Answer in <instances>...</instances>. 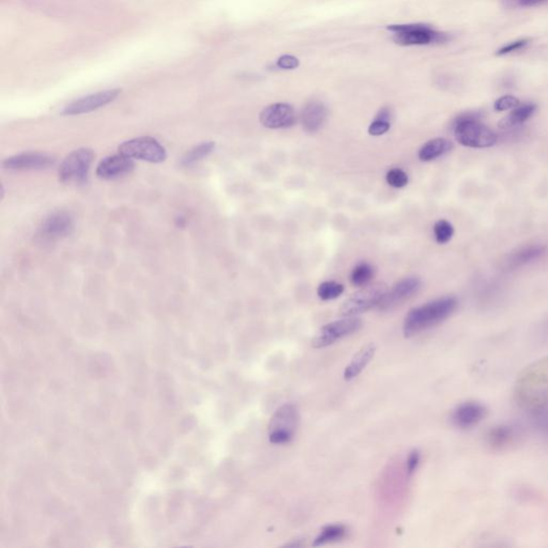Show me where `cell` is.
<instances>
[{"label": "cell", "mask_w": 548, "mask_h": 548, "mask_svg": "<svg viewBox=\"0 0 548 548\" xmlns=\"http://www.w3.org/2000/svg\"><path fill=\"white\" fill-rule=\"evenodd\" d=\"M259 121L268 129H287L296 125L297 115L290 104L274 103L261 113Z\"/></svg>", "instance_id": "cell-14"}, {"label": "cell", "mask_w": 548, "mask_h": 548, "mask_svg": "<svg viewBox=\"0 0 548 548\" xmlns=\"http://www.w3.org/2000/svg\"><path fill=\"white\" fill-rule=\"evenodd\" d=\"M95 154L88 148H81L71 152L59 167V180L64 183L81 185L87 180L90 166L93 164Z\"/></svg>", "instance_id": "cell-7"}, {"label": "cell", "mask_w": 548, "mask_h": 548, "mask_svg": "<svg viewBox=\"0 0 548 548\" xmlns=\"http://www.w3.org/2000/svg\"><path fill=\"white\" fill-rule=\"evenodd\" d=\"M391 121L382 120V119L375 118L373 122L370 125L367 132L372 136H382L386 134L390 130Z\"/></svg>", "instance_id": "cell-31"}, {"label": "cell", "mask_w": 548, "mask_h": 548, "mask_svg": "<svg viewBox=\"0 0 548 548\" xmlns=\"http://www.w3.org/2000/svg\"><path fill=\"white\" fill-rule=\"evenodd\" d=\"M535 110H537V105L532 103L518 105L506 118L500 121L499 127L507 130L523 125V123L526 122L529 118L533 116Z\"/></svg>", "instance_id": "cell-22"}, {"label": "cell", "mask_w": 548, "mask_h": 548, "mask_svg": "<svg viewBox=\"0 0 548 548\" xmlns=\"http://www.w3.org/2000/svg\"><path fill=\"white\" fill-rule=\"evenodd\" d=\"M509 5L514 6V7H535V6L542 5V4L546 3L548 0H506Z\"/></svg>", "instance_id": "cell-35"}, {"label": "cell", "mask_w": 548, "mask_h": 548, "mask_svg": "<svg viewBox=\"0 0 548 548\" xmlns=\"http://www.w3.org/2000/svg\"><path fill=\"white\" fill-rule=\"evenodd\" d=\"M546 330H547V332H548V323H547V326H546Z\"/></svg>", "instance_id": "cell-36"}, {"label": "cell", "mask_w": 548, "mask_h": 548, "mask_svg": "<svg viewBox=\"0 0 548 548\" xmlns=\"http://www.w3.org/2000/svg\"><path fill=\"white\" fill-rule=\"evenodd\" d=\"M487 415V408L479 401H464L452 411L451 422L455 428L469 430L480 424Z\"/></svg>", "instance_id": "cell-13"}, {"label": "cell", "mask_w": 548, "mask_h": 548, "mask_svg": "<svg viewBox=\"0 0 548 548\" xmlns=\"http://www.w3.org/2000/svg\"><path fill=\"white\" fill-rule=\"evenodd\" d=\"M134 169V162L132 159L119 154L103 159L97 167L98 177L102 179H115L131 173Z\"/></svg>", "instance_id": "cell-16"}, {"label": "cell", "mask_w": 548, "mask_h": 548, "mask_svg": "<svg viewBox=\"0 0 548 548\" xmlns=\"http://www.w3.org/2000/svg\"><path fill=\"white\" fill-rule=\"evenodd\" d=\"M435 240L439 244H445L453 238L454 227L447 219H439L434 225Z\"/></svg>", "instance_id": "cell-27"}, {"label": "cell", "mask_w": 548, "mask_h": 548, "mask_svg": "<svg viewBox=\"0 0 548 548\" xmlns=\"http://www.w3.org/2000/svg\"><path fill=\"white\" fill-rule=\"evenodd\" d=\"M518 437V430L512 424H498L489 430L486 435L489 447L496 450L506 449L511 445Z\"/></svg>", "instance_id": "cell-19"}, {"label": "cell", "mask_w": 548, "mask_h": 548, "mask_svg": "<svg viewBox=\"0 0 548 548\" xmlns=\"http://www.w3.org/2000/svg\"><path fill=\"white\" fill-rule=\"evenodd\" d=\"M55 163V159L49 154H39V152H25V154H16L10 156L4 161L5 169L10 171H33V169H43L52 166Z\"/></svg>", "instance_id": "cell-15"}, {"label": "cell", "mask_w": 548, "mask_h": 548, "mask_svg": "<svg viewBox=\"0 0 548 548\" xmlns=\"http://www.w3.org/2000/svg\"><path fill=\"white\" fill-rule=\"evenodd\" d=\"M420 464V453L417 450H413L409 454L407 459V474L413 476Z\"/></svg>", "instance_id": "cell-34"}, {"label": "cell", "mask_w": 548, "mask_h": 548, "mask_svg": "<svg viewBox=\"0 0 548 548\" xmlns=\"http://www.w3.org/2000/svg\"><path fill=\"white\" fill-rule=\"evenodd\" d=\"M346 528L343 525L326 526L316 537L313 546H321L332 542L340 541L346 535Z\"/></svg>", "instance_id": "cell-24"}, {"label": "cell", "mask_w": 548, "mask_h": 548, "mask_svg": "<svg viewBox=\"0 0 548 548\" xmlns=\"http://www.w3.org/2000/svg\"><path fill=\"white\" fill-rule=\"evenodd\" d=\"M215 148V144L213 142H205V143L200 144V145L195 146V147L192 148L191 150L187 152V154L182 159L181 164L183 166H191V165L195 164L198 161L207 158L213 152Z\"/></svg>", "instance_id": "cell-25"}, {"label": "cell", "mask_w": 548, "mask_h": 548, "mask_svg": "<svg viewBox=\"0 0 548 548\" xmlns=\"http://www.w3.org/2000/svg\"><path fill=\"white\" fill-rule=\"evenodd\" d=\"M386 180L390 187L395 188V189H401V188L406 187L408 185L409 177H408L407 173H405L403 169H392L387 173Z\"/></svg>", "instance_id": "cell-29"}, {"label": "cell", "mask_w": 548, "mask_h": 548, "mask_svg": "<svg viewBox=\"0 0 548 548\" xmlns=\"http://www.w3.org/2000/svg\"><path fill=\"white\" fill-rule=\"evenodd\" d=\"M119 152L130 159L161 163L166 159V150L152 137L130 139L119 146Z\"/></svg>", "instance_id": "cell-8"}, {"label": "cell", "mask_w": 548, "mask_h": 548, "mask_svg": "<svg viewBox=\"0 0 548 548\" xmlns=\"http://www.w3.org/2000/svg\"><path fill=\"white\" fill-rule=\"evenodd\" d=\"M303 129L309 133H316L325 125L328 118V108L323 102L313 100L307 103L301 113Z\"/></svg>", "instance_id": "cell-17"}, {"label": "cell", "mask_w": 548, "mask_h": 548, "mask_svg": "<svg viewBox=\"0 0 548 548\" xmlns=\"http://www.w3.org/2000/svg\"><path fill=\"white\" fill-rule=\"evenodd\" d=\"M388 29L394 33V41L403 47L445 43L449 40L447 33H439L424 24L391 25Z\"/></svg>", "instance_id": "cell-4"}, {"label": "cell", "mask_w": 548, "mask_h": 548, "mask_svg": "<svg viewBox=\"0 0 548 548\" xmlns=\"http://www.w3.org/2000/svg\"><path fill=\"white\" fill-rule=\"evenodd\" d=\"M120 93L121 89H108L86 96L69 103L62 110V115L76 116V115L88 114L112 103L120 96Z\"/></svg>", "instance_id": "cell-11"}, {"label": "cell", "mask_w": 548, "mask_h": 548, "mask_svg": "<svg viewBox=\"0 0 548 548\" xmlns=\"http://www.w3.org/2000/svg\"><path fill=\"white\" fill-rule=\"evenodd\" d=\"M388 290L387 284L382 282L363 286L343 303L341 307V315L351 317L369 311L372 307H378Z\"/></svg>", "instance_id": "cell-6"}, {"label": "cell", "mask_w": 548, "mask_h": 548, "mask_svg": "<svg viewBox=\"0 0 548 548\" xmlns=\"http://www.w3.org/2000/svg\"><path fill=\"white\" fill-rule=\"evenodd\" d=\"M452 148H453V144L451 141L439 137V139H430L428 143L424 144L420 148L418 156L422 162H430L449 154Z\"/></svg>", "instance_id": "cell-21"}, {"label": "cell", "mask_w": 548, "mask_h": 548, "mask_svg": "<svg viewBox=\"0 0 548 548\" xmlns=\"http://www.w3.org/2000/svg\"><path fill=\"white\" fill-rule=\"evenodd\" d=\"M362 327V321L360 318L351 316L345 317L340 321H332L327 324L316 333L312 340V346L314 348H325L334 344L336 341L350 336L357 332Z\"/></svg>", "instance_id": "cell-9"}, {"label": "cell", "mask_w": 548, "mask_h": 548, "mask_svg": "<svg viewBox=\"0 0 548 548\" xmlns=\"http://www.w3.org/2000/svg\"><path fill=\"white\" fill-rule=\"evenodd\" d=\"M376 353V346L371 343V344L365 345L362 347L351 359L350 363L347 365L346 369L344 371L345 380H353V378L359 376L362 373L365 367H367V364L372 361L374 355Z\"/></svg>", "instance_id": "cell-20"}, {"label": "cell", "mask_w": 548, "mask_h": 548, "mask_svg": "<svg viewBox=\"0 0 548 548\" xmlns=\"http://www.w3.org/2000/svg\"><path fill=\"white\" fill-rule=\"evenodd\" d=\"M298 408L285 404L272 416L269 423V440L273 445H285L294 439L299 426Z\"/></svg>", "instance_id": "cell-5"}, {"label": "cell", "mask_w": 548, "mask_h": 548, "mask_svg": "<svg viewBox=\"0 0 548 548\" xmlns=\"http://www.w3.org/2000/svg\"><path fill=\"white\" fill-rule=\"evenodd\" d=\"M529 42L530 41H529L528 39L518 40V41L512 42V43L508 44V45H506V47L500 49L499 51L496 53V55L503 56L508 55V54L510 53H513V52L518 51V50H522L523 47L528 45Z\"/></svg>", "instance_id": "cell-32"}, {"label": "cell", "mask_w": 548, "mask_h": 548, "mask_svg": "<svg viewBox=\"0 0 548 548\" xmlns=\"http://www.w3.org/2000/svg\"><path fill=\"white\" fill-rule=\"evenodd\" d=\"M532 420L535 428L544 434L548 435V406L544 403L532 406Z\"/></svg>", "instance_id": "cell-28"}, {"label": "cell", "mask_w": 548, "mask_h": 548, "mask_svg": "<svg viewBox=\"0 0 548 548\" xmlns=\"http://www.w3.org/2000/svg\"><path fill=\"white\" fill-rule=\"evenodd\" d=\"M74 219L64 211L52 213L42 222L38 238L43 242H55L68 237L74 231Z\"/></svg>", "instance_id": "cell-10"}, {"label": "cell", "mask_w": 548, "mask_h": 548, "mask_svg": "<svg viewBox=\"0 0 548 548\" xmlns=\"http://www.w3.org/2000/svg\"><path fill=\"white\" fill-rule=\"evenodd\" d=\"M453 130L456 141L465 147L483 149L493 147L498 141L495 131L481 122L480 117L474 113H466L456 117Z\"/></svg>", "instance_id": "cell-3"}, {"label": "cell", "mask_w": 548, "mask_h": 548, "mask_svg": "<svg viewBox=\"0 0 548 548\" xmlns=\"http://www.w3.org/2000/svg\"><path fill=\"white\" fill-rule=\"evenodd\" d=\"M420 288H421V281L419 278H406L397 282L390 290H388L378 304V309L384 312L391 311L417 294Z\"/></svg>", "instance_id": "cell-12"}, {"label": "cell", "mask_w": 548, "mask_h": 548, "mask_svg": "<svg viewBox=\"0 0 548 548\" xmlns=\"http://www.w3.org/2000/svg\"><path fill=\"white\" fill-rule=\"evenodd\" d=\"M459 307L455 297H443L410 309L404 321L405 338H411L430 328L436 327L450 317Z\"/></svg>", "instance_id": "cell-1"}, {"label": "cell", "mask_w": 548, "mask_h": 548, "mask_svg": "<svg viewBox=\"0 0 548 548\" xmlns=\"http://www.w3.org/2000/svg\"><path fill=\"white\" fill-rule=\"evenodd\" d=\"M516 396L520 403L535 406L548 396V357L527 367L516 384Z\"/></svg>", "instance_id": "cell-2"}, {"label": "cell", "mask_w": 548, "mask_h": 548, "mask_svg": "<svg viewBox=\"0 0 548 548\" xmlns=\"http://www.w3.org/2000/svg\"><path fill=\"white\" fill-rule=\"evenodd\" d=\"M278 67L283 70H294V69L298 68L299 60L298 58L292 55H284L278 60Z\"/></svg>", "instance_id": "cell-33"}, {"label": "cell", "mask_w": 548, "mask_h": 548, "mask_svg": "<svg viewBox=\"0 0 548 548\" xmlns=\"http://www.w3.org/2000/svg\"><path fill=\"white\" fill-rule=\"evenodd\" d=\"M374 274H375V270H374L373 266L371 263L362 261V263H358L351 271V284L355 287H363V286L369 285L370 282L374 278Z\"/></svg>", "instance_id": "cell-23"}, {"label": "cell", "mask_w": 548, "mask_h": 548, "mask_svg": "<svg viewBox=\"0 0 548 548\" xmlns=\"http://www.w3.org/2000/svg\"><path fill=\"white\" fill-rule=\"evenodd\" d=\"M547 252V248L542 244H530L518 249L508 257L506 266L509 269H518L533 261H539Z\"/></svg>", "instance_id": "cell-18"}, {"label": "cell", "mask_w": 548, "mask_h": 548, "mask_svg": "<svg viewBox=\"0 0 548 548\" xmlns=\"http://www.w3.org/2000/svg\"><path fill=\"white\" fill-rule=\"evenodd\" d=\"M520 102L518 98L513 97V96H503V97L499 98L497 101L493 104V108L497 112H505V110H514L520 105Z\"/></svg>", "instance_id": "cell-30"}, {"label": "cell", "mask_w": 548, "mask_h": 548, "mask_svg": "<svg viewBox=\"0 0 548 548\" xmlns=\"http://www.w3.org/2000/svg\"><path fill=\"white\" fill-rule=\"evenodd\" d=\"M343 292H344V285L334 281L323 282L317 288L318 297L324 301L334 300Z\"/></svg>", "instance_id": "cell-26"}]
</instances>
